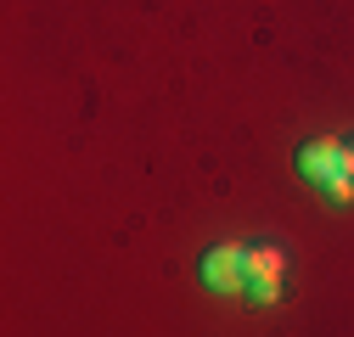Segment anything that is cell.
Segmentation results:
<instances>
[{
	"label": "cell",
	"instance_id": "1",
	"mask_svg": "<svg viewBox=\"0 0 354 337\" xmlns=\"http://www.w3.org/2000/svg\"><path fill=\"white\" fill-rule=\"evenodd\" d=\"M281 281H287V242L281 236L248 242V292L242 298L253 309H276L281 304Z\"/></svg>",
	"mask_w": 354,
	"mask_h": 337
},
{
	"label": "cell",
	"instance_id": "2",
	"mask_svg": "<svg viewBox=\"0 0 354 337\" xmlns=\"http://www.w3.org/2000/svg\"><path fill=\"white\" fill-rule=\"evenodd\" d=\"M197 276H203L208 292L242 298V292H248V242H214L203 259H197Z\"/></svg>",
	"mask_w": 354,
	"mask_h": 337
},
{
	"label": "cell",
	"instance_id": "3",
	"mask_svg": "<svg viewBox=\"0 0 354 337\" xmlns=\"http://www.w3.org/2000/svg\"><path fill=\"white\" fill-rule=\"evenodd\" d=\"M292 175H298L304 186H326L332 175H343V141H337V135H309V141H298Z\"/></svg>",
	"mask_w": 354,
	"mask_h": 337
},
{
	"label": "cell",
	"instance_id": "4",
	"mask_svg": "<svg viewBox=\"0 0 354 337\" xmlns=\"http://www.w3.org/2000/svg\"><path fill=\"white\" fill-rule=\"evenodd\" d=\"M321 191H326V202H354V175L343 168V175H332V180H326Z\"/></svg>",
	"mask_w": 354,
	"mask_h": 337
},
{
	"label": "cell",
	"instance_id": "5",
	"mask_svg": "<svg viewBox=\"0 0 354 337\" xmlns=\"http://www.w3.org/2000/svg\"><path fill=\"white\" fill-rule=\"evenodd\" d=\"M343 168L354 175V141H343Z\"/></svg>",
	"mask_w": 354,
	"mask_h": 337
}]
</instances>
